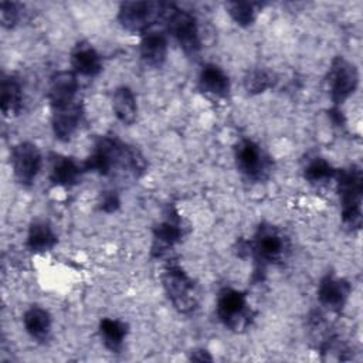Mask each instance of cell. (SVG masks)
<instances>
[{
	"label": "cell",
	"mask_w": 363,
	"mask_h": 363,
	"mask_svg": "<svg viewBox=\"0 0 363 363\" xmlns=\"http://www.w3.org/2000/svg\"><path fill=\"white\" fill-rule=\"evenodd\" d=\"M82 167L85 172H96L104 176L126 173L139 177L146 172L147 164L136 147L115 136H101Z\"/></svg>",
	"instance_id": "obj_1"
},
{
	"label": "cell",
	"mask_w": 363,
	"mask_h": 363,
	"mask_svg": "<svg viewBox=\"0 0 363 363\" xmlns=\"http://www.w3.org/2000/svg\"><path fill=\"white\" fill-rule=\"evenodd\" d=\"M337 193L342 204V221L352 230H359L362 225V194H363V173L356 164L336 172Z\"/></svg>",
	"instance_id": "obj_2"
},
{
	"label": "cell",
	"mask_w": 363,
	"mask_h": 363,
	"mask_svg": "<svg viewBox=\"0 0 363 363\" xmlns=\"http://www.w3.org/2000/svg\"><path fill=\"white\" fill-rule=\"evenodd\" d=\"M162 20L166 31L179 43L183 52L189 57H196L201 50V41L194 14L177 7L173 3H166Z\"/></svg>",
	"instance_id": "obj_3"
},
{
	"label": "cell",
	"mask_w": 363,
	"mask_h": 363,
	"mask_svg": "<svg viewBox=\"0 0 363 363\" xmlns=\"http://www.w3.org/2000/svg\"><path fill=\"white\" fill-rule=\"evenodd\" d=\"M162 284L173 308L190 313L197 308L199 294L194 281L177 264H167L162 272Z\"/></svg>",
	"instance_id": "obj_4"
},
{
	"label": "cell",
	"mask_w": 363,
	"mask_h": 363,
	"mask_svg": "<svg viewBox=\"0 0 363 363\" xmlns=\"http://www.w3.org/2000/svg\"><path fill=\"white\" fill-rule=\"evenodd\" d=\"M216 313L218 320L234 332L247 329L254 319V312L245 292L233 288H223L218 292Z\"/></svg>",
	"instance_id": "obj_5"
},
{
	"label": "cell",
	"mask_w": 363,
	"mask_h": 363,
	"mask_svg": "<svg viewBox=\"0 0 363 363\" xmlns=\"http://www.w3.org/2000/svg\"><path fill=\"white\" fill-rule=\"evenodd\" d=\"M289 252V241L281 230L271 224H261L248 242V254H251L259 265L278 264L285 259Z\"/></svg>",
	"instance_id": "obj_6"
},
{
	"label": "cell",
	"mask_w": 363,
	"mask_h": 363,
	"mask_svg": "<svg viewBox=\"0 0 363 363\" xmlns=\"http://www.w3.org/2000/svg\"><path fill=\"white\" fill-rule=\"evenodd\" d=\"M166 3L159 1H123L118 10L119 24L129 33H146L160 21Z\"/></svg>",
	"instance_id": "obj_7"
},
{
	"label": "cell",
	"mask_w": 363,
	"mask_h": 363,
	"mask_svg": "<svg viewBox=\"0 0 363 363\" xmlns=\"http://www.w3.org/2000/svg\"><path fill=\"white\" fill-rule=\"evenodd\" d=\"M237 169L250 180H265L271 172V157L254 140L242 138L234 147Z\"/></svg>",
	"instance_id": "obj_8"
},
{
	"label": "cell",
	"mask_w": 363,
	"mask_h": 363,
	"mask_svg": "<svg viewBox=\"0 0 363 363\" xmlns=\"http://www.w3.org/2000/svg\"><path fill=\"white\" fill-rule=\"evenodd\" d=\"M328 84L330 91V98L335 106L342 105L350 95L354 94L359 85V69L357 67L345 60L343 57H336L332 60Z\"/></svg>",
	"instance_id": "obj_9"
},
{
	"label": "cell",
	"mask_w": 363,
	"mask_h": 363,
	"mask_svg": "<svg viewBox=\"0 0 363 363\" xmlns=\"http://www.w3.org/2000/svg\"><path fill=\"white\" fill-rule=\"evenodd\" d=\"M10 159L17 182L23 186H31L43 166L40 149L31 142H20L13 147Z\"/></svg>",
	"instance_id": "obj_10"
},
{
	"label": "cell",
	"mask_w": 363,
	"mask_h": 363,
	"mask_svg": "<svg viewBox=\"0 0 363 363\" xmlns=\"http://www.w3.org/2000/svg\"><path fill=\"white\" fill-rule=\"evenodd\" d=\"M79 92V82L74 71H60L52 75L48 89V101L52 112L64 111L75 104Z\"/></svg>",
	"instance_id": "obj_11"
},
{
	"label": "cell",
	"mask_w": 363,
	"mask_h": 363,
	"mask_svg": "<svg viewBox=\"0 0 363 363\" xmlns=\"http://www.w3.org/2000/svg\"><path fill=\"white\" fill-rule=\"evenodd\" d=\"M352 286L345 278H339L335 274H326L318 285L319 302L333 311H339L345 306Z\"/></svg>",
	"instance_id": "obj_12"
},
{
	"label": "cell",
	"mask_w": 363,
	"mask_h": 363,
	"mask_svg": "<svg viewBox=\"0 0 363 363\" xmlns=\"http://www.w3.org/2000/svg\"><path fill=\"white\" fill-rule=\"evenodd\" d=\"M183 235L184 228L182 218L174 207H169L166 218L153 228V251H157L160 255L163 251L177 244L183 238Z\"/></svg>",
	"instance_id": "obj_13"
},
{
	"label": "cell",
	"mask_w": 363,
	"mask_h": 363,
	"mask_svg": "<svg viewBox=\"0 0 363 363\" xmlns=\"http://www.w3.org/2000/svg\"><path fill=\"white\" fill-rule=\"evenodd\" d=\"M139 52L143 62L160 68L167 58V38L163 31H146L139 43Z\"/></svg>",
	"instance_id": "obj_14"
},
{
	"label": "cell",
	"mask_w": 363,
	"mask_h": 363,
	"mask_svg": "<svg viewBox=\"0 0 363 363\" xmlns=\"http://www.w3.org/2000/svg\"><path fill=\"white\" fill-rule=\"evenodd\" d=\"M71 67L82 77H96L102 71L99 52L86 41H79L71 51Z\"/></svg>",
	"instance_id": "obj_15"
},
{
	"label": "cell",
	"mask_w": 363,
	"mask_h": 363,
	"mask_svg": "<svg viewBox=\"0 0 363 363\" xmlns=\"http://www.w3.org/2000/svg\"><path fill=\"white\" fill-rule=\"evenodd\" d=\"M84 167L69 156L52 155L50 167V180L55 186L71 187L77 184L84 173Z\"/></svg>",
	"instance_id": "obj_16"
},
{
	"label": "cell",
	"mask_w": 363,
	"mask_h": 363,
	"mask_svg": "<svg viewBox=\"0 0 363 363\" xmlns=\"http://www.w3.org/2000/svg\"><path fill=\"white\" fill-rule=\"evenodd\" d=\"M199 86L203 92L217 98H225L231 89L228 75L223 68L211 62L203 65L199 75Z\"/></svg>",
	"instance_id": "obj_17"
},
{
	"label": "cell",
	"mask_w": 363,
	"mask_h": 363,
	"mask_svg": "<svg viewBox=\"0 0 363 363\" xmlns=\"http://www.w3.org/2000/svg\"><path fill=\"white\" fill-rule=\"evenodd\" d=\"M84 118V108L82 104L78 102L74 106L52 112V132L55 138L61 142H67L71 139V136L75 133V130L79 128Z\"/></svg>",
	"instance_id": "obj_18"
},
{
	"label": "cell",
	"mask_w": 363,
	"mask_h": 363,
	"mask_svg": "<svg viewBox=\"0 0 363 363\" xmlns=\"http://www.w3.org/2000/svg\"><path fill=\"white\" fill-rule=\"evenodd\" d=\"M0 108L4 116H17L23 111V88L14 75L1 77L0 82Z\"/></svg>",
	"instance_id": "obj_19"
},
{
	"label": "cell",
	"mask_w": 363,
	"mask_h": 363,
	"mask_svg": "<svg viewBox=\"0 0 363 363\" xmlns=\"http://www.w3.org/2000/svg\"><path fill=\"white\" fill-rule=\"evenodd\" d=\"M26 332L37 342H45L51 333V315L41 306H31L23 315Z\"/></svg>",
	"instance_id": "obj_20"
},
{
	"label": "cell",
	"mask_w": 363,
	"mask_h": 363,
	"mask_svg": "<svg viewBox=\"0 0 363 363\" xmlns=\"http://www.w3.org/2000/svg\"><path fill=\"white\" fill-rule=\"evenodd\" d=\"M57 244V234L52 227L44 220H35L30 224L27 233V248L31 252L51 251Z\"/></svg>",
	"instance_id": "obj_21"
},
{
	"label": "cell",
	"mask_w": 363,
	"mask_h": 363,
	"mask_svg": "<svg viewBox=\"0 0 363 363\" xmlns=\"http://www.w3.org/2000/svg\"><path fill=\"white\" fill-rule=\"evenodd\" d=\"M112 109L115 116L123 125H132L138 116V104L133 91L126 86L121 85L113 91L112 95Z\"/></svg>",
	"instance_id": "obj_22"
},
{
	"label": "cell",
	"mask_w": 363,
	"mask_h": 363,
	"mask_svg": "<svg viewBox=\"0 0 363 363\" xmlns=\"http://www.w3.org/2000/svg\"><path fill=\"white\" fill-rule=\"evenodd\" d=\"M99 335L104 345L111 352H121L123 347V342L128 335V325L119 319L104 318L99 322Z\"/></svg>",
	"instance_id": "obj_23"
},
{
	"label": "cell",
	"mask_w": 363,
	"mask_h": 363,
	"mask_svg": "<svg viewBox=\"0 0 363 363\" xmlns=\"http://www.w3.org/2000/svg\"><path fill=\"white\" fill-rule=\"evenodd\" d=\"M258 3L252 1H228L225 3L227 13L241 27H250L254 24L258 14Z\"/></svg>",
	"instance_id": "obj_24"
},
{
	"label": "cell",
	"mask_w": 363,
	"mask_h": 363,
	"mask_svg": "<svg viewBox=\"0 0 363 363\" xmlns=\"http://www.w3.org/2000/svg\"><path fill=\"white\" fill-rule=\"evenodd\" d=\"M275 84V77L271 71L264 68H254L244 77V88L248 94L257 95L272 88Z\"/></svg>",
	"instance_id": "obj_25"
},
{
	"label": "cell",
	"mask_w": 363,
	"mask_h": 363,
	"mask_svg": "<svg viewBox=\"0 0 363 363\" xmlns=\"http://www.w3.org/2000/svg\"><path fill=\"white\" fill-rule=\"evenodd\" d=\"M336 172L337 170L326 159L319 157V156L308 160L303 167V176L311 183H318V182H325V180L333 179L336 176Z\"/></svg>",
	"instance_id": "obj_26"
},
{
	"label": "cell",
	"mask_w": 363,
	"mask_h": 363,
	"mask_svg": "<svg viewBox=\"0 0 363 363\" xmlns=\"http://www.w3.org/2000/svg\"><path fill=\"white\" fill-rule=\"evenodd\" d=\"M21 18V6L16 1H1L0 3V20L1 26L6 28H13Z\"/></svg>",
	"instance_id": "obj_27"
},
{
	"label": "cell",
	"mask_w": 363,
	"mask_h": 363,
	"mask_svg": "<svg viewBox=\"0 0 363 363\" xmlns=\"http://www.w3.org/2000/svg\"><path fill=\"white\" fill-rule=\"evenodd\" d=\"M121 207L119 194L115 190H106L99 197V210L104 213H115Z\"/></svg>",
	"instance_id": "obj_28"
},
{
	"label": "cell",
	"mask_w": 363,
	"mask_h": 363,
	"mask_svg": "<svg viewBox=\"0 0 363 363\" xmlns=\"http://www.w3.org/2000/svg\"><path fill=\"white\" fill-rule=\"evenodd\" d=\"M190 360H194V362H211L213 357L210 356V353L207 350L199 349V350H194V352L190 353Z\"/></svg>",
	"instance_id": "obj_29"
},
{
	"label": "cell",
	"mask_w": 363,
	"mask_h": 363,
	"mask_svg": "<svg viewBox=\"0 0 363 363\" xmlns=\"http://www.w3.org/2000/svg\"><path fill=\"white\" fill-rule=\"evenodd\" d=\"M329 115H330V118H332V121L335 122V125H343L345 123V119H343V115H342V112L339 111V108L337 106H335L333 109H330V112H329Z\"/></svg>",
	"instance_id": "obj_30"
}]
</instances>
